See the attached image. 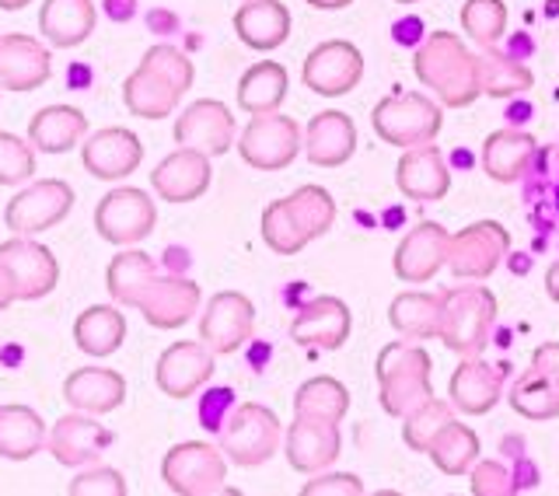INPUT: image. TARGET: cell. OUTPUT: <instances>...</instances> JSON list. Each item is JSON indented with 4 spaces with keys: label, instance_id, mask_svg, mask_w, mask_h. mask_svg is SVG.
<instances>
[{
    "label": "cell",
    "instance_id": "1",
    "mask_svg": "<svg viewBox=\"0 0 559 496\" xmlns=\"http://www.w3.org/2000/svg\"><path fill=\"white\" fill-rule=\"evenodd\" d=\"M413 70L419 84H427V92H433L448 109H465L483 95L476 52H468V46L451 32H433L416 49Z\"/></svg>",
    "mask_w": 559,
    "mask_h": 496
},
{
    "label": "cell",
    "instance_id": "2",
    "mask_svg": "<svg viewBox=\"0 0 559 496\" xmlns=\"http://www.w3.org/2000/svg\"><path fill=\"white\" fill-rule=\"evenodd\" d=\"M374 375L381 385V410L389 416L406 420L413 410L433 399L430 385V357L424 346L413 343H389L378 353Z\"/></svg>",
    "mask_w": 559,
    "mask_h": 496
},
{
    "label": "cell",
    "instance_id": "3",
    "mask_svg": "<svg viewBox=\"0 0 559 496\" xmlns=\"http://www.w3.org/2000/svg\"><path fill=\"white\" fill-rule=\"evenodd\" d=\"M497 326V297L486 287H451L441 308V340L462 357H476L486 350L489 332Z\"/></svg>",
    "mask_w": 559,
    "mask_h": 496
},
{
    "label": "cell",
    "instance_id": "4",
    "mask_svg": "<svg viewBox=\"0 0 559 496\" xmlns=\"http://www.w3.org/2000/svg\"><path fill=\"white\" fill-rule=\"evenodd\" d=\"M284 440V423L259 402H241L231 410L227 423L221 427V451L227 454V462L241 469H255L280 451Z\"/></svg>",
    "mask_w": 559,
    "mask_h": 496
},
{
    "label": "cell",
    "instance_id": "5",
    "mask_svg": "<svg viewBox=\"0 0 559 496\" xmlns=\"http://www.w3.org/2000/svg\"><path fill=\"white\" fill-rule=\"evenodd\" d=\"M441 122H444L441 105L419 92H399V95L381 98L371 113V127L384 144L406 147V151L430 144V140L441 133Z\"/></svg>",
    "mask_w": 559,
    "mask_h": 496
},
{
    "label": "cell",
    "instance_id": "6",
    "mask_svg": "<svg viewBox=\"0 0 559 496\" xmlns=\"http://www.w3.org/2000/svg\"><path fill=\"white\" fill-rule=\"evenodd\" d=\"M162 480L179 496H217L227 493V454L203 440L175 445L162 462Z\"/></svg>",
    "mask_w": 559,
    "mask_h": 496
},
{
    "label": "cell",
    "instance_id": "7",
    "mask_svg": "<svg viewBox=\"0 0 559 496\" xmlns=\"http://www.w3.org/2000/svg\"><path fill=\"white\" fill-rule=\"evenodd\" d=\"M238 154L245 165L259 172H280L301 154V127L290 116L262 113L245 127L238 140Z\"/></svg>",
    "mask_w": 559,
    "mask_h": 496
},
{
    "label": "cell",
    "instance_id": "8",
    "mask_svg": "<svg viewBox=\"0 0 559 496\" xmlns=\"http://www.w3.org/2000/svg\"><path fill=\"white\" fill-rule=\"evenodd\" d=\"M157 224V206L144 189L119 186L105 192L95 206V227L105 241L112 245H136L144 241Z\"/></svg>",
    "mask_w": 559,
    "mask_h": 496
},
{
    "label": "cell",
    "instance_id": "9",
    "mask_svg": "<svg viewBox=\"0 0 559 496\" xmlns=\"http://www.w3.org/2000/svg\"><path fill=\"white\" fill-rule=\"evenodd\" d=\"M70 206H74V189H70L63 179H43L32 182L28 189H22L17 197L8 203L4 210V224L11 235H39L49 232L52 224H60Z\"/></svg>",
    "mask_w": 559,
    "mask_h": 496
},
{
    "label": "cell",
    "instance_id": "10",
    "mask_svg": "<svg viewBox=\"0 0 559 496\" xmlns=\"http://www.w3.org/2000/svg\"><path fill=\"white\" fill-rule=\"evenodd\" d=\"M511 252V235L497 221H476L465 232L451 235L448 270L459 280H486Z\"/></svg>",
    "mask_w": 559,
    "mask_h": 496
},
{
    "label": "cell",
    "instance_id": "11",
    "mask_svg": "<svg viewBox=\"0 0 559 496\" xmlns=\"http://www.w3.org/2000/svg\"><path fill=\"white\" fill-rule=\"evenodd\" d=\"M364 78V52L346 39H329L314 46L305 60V84L314 95L340 98L349 95Z\"/></svg>",
    "mask_w": 559,
    "mask_h": 496
},
{
    "label": "cell",
    "instance_id": "12",
    "mask_svg": "<svg viewBox=\"0 0 559 496\" xmlns=\"http://www.w3.org/2000/svg\"><path fill=\"white\" fill-rule=\"evenodd\" d=\"M255 305L238 291H221L210 297L200 318V340L214 353H235L252 340Z\"/></svg>",
    "mask_w": 559,
    "mask_h": 496
},
{
    "label": "cell",
    "instance_id": "13",
    "mask_svg": "<svg viewBox=\"0 0 559 496\" xmlns=\"http://www.w3.org/2000/svg\"><path fill=\"white\" fill-rule=\"evenodd\" d=\"M235 140V119L231 109L217 98H200L175 122V144L200 151L206 157H221L231 151Z\"/></svg>",
    "mask_w": 559,
    "mask_h": 496
},
{
    "label": "cell",
    "instance_id": "14",
    "mask_svg": "<svg viewBox=\"0 0 559 496\" xmlns=\"http://www.w3.org/2000/svg\"><path fill=\"white\" fill-rule=\"evenodd\" d=\"M451 252V232H444L437 221H419L413 232L399 241L392 270L402 283H427L441 273V265H448Z\"/></svg>",
    "mask_w": 559,
    "mask_h": 496
},
{
    "label": "cell",
    "instance_id": "15",
    "mask_svg": "<svg viewBox=\"0 0 559 496\" xmlns=\"http://www.w3.org/2000/svg\"><path fill=\"white\" fill-rule=\"evenodd\" d=\"M157 388L168 399H189L197 395L200 388L214 378V350H210L203 340H182L171 343L162 357H157Z\"/></svg>",
    "mask_w": 559,
    "mask_h": 496
},
{
    "label": "cell",
    "instance_id": "16",
    "mask_svg": "<svg viewBox=\"0 0 559 496\" xmlns=\"http://www.w3.org/2000/svg\"><path fill=\"white\" fill-rule=\"evenodd\" d=\"M112 440H116L112 430L95 423L92 413H74V416H60L52 423L46 448L52 451V458H57L60 465L81 469V465L98 462V458L112 448Z\"/></svg>",
    "mask_w": 559,
    "mask_h": 496
},
{
    "label": "cell",
    "instance_id": "17",
    "mask_svg": "<svg viewBox=\"0 0 559 496\" xmlns=\"http://www.w3.org/2000/svg\"><path fill=\"white\" fill-rule=\"evenodd\" d=\"M81 162L95 179L119 182V179H127V175H133L140 168V162H144V144H140V137L133 130L109 127V130H98L84 140Z\"/></svg>",
    "mask_w": 559,
    "mask_h": 496
},
{
    "label": "cell",
    "instance_id": "18",
    "mask_svg": "<svg viewBox=\"0 0 559 496\" xmlns=\"http://www.w3.org/2000/svg\"><path fill=\"white\" fill-rule=\"evenodd\" d=\"M0 259L8 262V270L17 280V300H39L60 280V262L52 259L49 248L25 235H11L0 245Z\"/></svg>",
    "mask_w": 559,
    "mask_h": 496
},
{
    "label": "cell",
    "instance_id": "19",
    "mask_svg": "<svg viewBox=\"0 0 559 496\" xmlns=\"http://www.w3.org/2000/svg\"><path fill=\"white\" fill-rule=\"evenodd\" d=\"M343 434L340 423L314 420V416H294L287 427V462L297 472H322L340 458Z\"/></svg>",
    "mask_w": 559,
    "mask_h": 496
},
{
    "label": "cell",
    "instance_id": "20",
    "mask_svg": "<svg viewBox=\"0 0 559 496\" xmlns=\"http://www.w3.org/2000/svg\"><path fill=\"white\" fill-rule=\"evenodd\" d=\"M52 78V57L39 39L8 32L0 35V87L4 92H35Z\"/></svg>",
    "mask_w": 559,
    "mask_h": 496
},
{
    "label": "cell",
    "instance_id": "21",
    "mask_svg": "<svg viewBox=\"0 0 559 496\" xmlns=\"http://www.w3.org/2000/svg\"><path fill=\"white\" fill-rule=\"evenodd\" d=\"M349 326L354 315L340 297L322 294L308 300V305L294 315L290 322V340L301 346H319V350H340L349 340Z\"/></svg>",
    "mask_w": 559,
    "mask_h": 496
},
{
    "label": "cell",
    "instance_id": "22",
    "mask_svg": "<svg viewBox=\"0 0 559 496\" xmlns=\"http://www.w3.org/2000/svg\"><path fill=\"white\" fill-rule=\"evenodd\" d=\"M395 182H399V192L406 200H416V203L444 200L448 189H451V172L444 165L441 147H433V140H430V144L409 147L406 154L399 157Z\"/></svg>",
    "mask_w": 559,
    "mask_h": 496
},
{
    "label": "cell",
    "instance_id": "23",
    "mask_svg": "<svg viewBox=\"0 0 559 496\" xmlns=\"http://www.w3.org/2000/svg\"><path fill=\"white\" fill-rule=\"evenodd\" d=\"M210 157L200 151L179 147L175 154H168L162 165L151 172V186L165 203H192L200 200L203 192L210 189Z\"/></svg>",
    "mask_w": 559,
    "mask_h": 496
},
{
    "label": "cell",
    "instance_id": "24",
    "mask_svg": "<svg viewBox=\"0 0 559 496\" xmlns=\"http://www.w3.org/2000/svg\"><path fill=\"white\" fill-rule=\"evenodd\" d=\"M200 308V287L186 276H157L140 300V315L154 329H179Z\"/></svg>",
    "mask_w": 559,
    "mask_h": 496
},
{
    "label": "cell",
    "instance_id": "25",
    "mask_svg": "<svg viewBox=\"0 0 559 496\" xmlns=\"http://www.w3.org/2000/svg\"><path fill=\"white\" fill-rule=\"evenodd\" d=\"M357 151V127L354 119L340 109H325L308 122L305 154L319 168H340Z\"/></svg>",
    "mask_w": 559,
    "mask_h": 496
},
{
    "label": "cell",
    "instance_id": "26",
    "mask_svg": "<svg viewBox=\"0 0 559 496\" xmlns=\"http://www.w3.org/2000/svg\"><path fill=\"white\" fill-rule=\"evenodd\" d=\"M503 367L465 357L451 378V405L468 416H483L503 399Z\"/></svg>",
    "mask_w": 559,
    "mask_h": 496
},
{
    "label": "cell",
    "instance_id": "27",
    "mask_svg": "<svg viewBox=\"0 0 559 496\" xmlns=\"http://www.w3.org/2000/svg\"><path fill=\"white\" fill-rule=\"evenodd\" d=\"M63 399L74 405L78 413L105 416L119 410L122 399H127V381L109 367H81L63 381Z\"/></svg>",
    "mask_w": 559,
    "mask_h": 496
},
{
    "label": "cell",
    "instance_id": "28",
    "mask_svg": "<svg viewBox=\"0 0 559 496\" xmlns=\"http://www.w3.org/2000/svg\"><path fill=\"white\" fill-rule=\"evenodd\" d=\"M235 32L245 46L270 52L287 43L290 35V11L280 0H245L235 11Z\"/></svg>",
    "mask_w": 559,
    "mask_h": 496
},
{
    "label": "cell",
    "instance_id": "29",
    "mask_svg": "<svg viewBox=\"0 0 559 496\" xmlns=\"http://www.w3.org/2000/svg\"><path fill=\"white\" fill-rule=\"evenodd\" d=\"M87 133V119L74 105H46L28 122V140L43 154H67L74 151Z\"/></svg>",
    "mask_w": 559,
    "mask_h": 496
},
{
    "label": "cell",
    "instance_id": "30",
    "mask_svg": "<svg viewBox=\"0 0 559 496\" xmlns=\"http://www.w3.org/2000/svg\"><path fill=\"white\" fill-rule=\"evenodd\" d=\"M538 144L532 133H521V130H497L486 137L483 144V172L489 175L493 182H518L524 168L532 165Z\"/></svg>",
    "mask_w": 559,
    "mask_h": 496
},
{
    "label": "cell",
    "instance_id": "31",
    "mask_svg": "<svg viewBox=\"0 0 559 496\" xmlns=\"http://www.w3.org/2000/svg\"><path fill=\"white\" fill-rule=\"evenodd\" d=\"M39 32L57 49L81 46L95 32V4L92 0H46L39 11Z\"/></svg>",
    "mask_w": 559,
    "mask_h": 496
},
{
    "label": "cell",
    "instance_id": "32",
    "mask_svg": "<svg viewBox=\"0 0 559 496\" xmlns=\"http://www.w3.org/2000/svg\"><path fill=\"white\" fill-rule=\"evenodd\" d=\"M49 440V427L28 405H0V458L28 462Z\"/></svg>",
    "mask_w": 559,
    "mask_h": 496
},
{
    "label": "cell",
    "instance_id": "33",
    "mask_svg": "<svg viewBox=\"0 0 559 496\" xmlns=\"http://www.w3.org/2000/svg\"><path fill=\"white\" fill-rule=\"evenodd\" d=\"M441 308H444V291L441 294H399L389 308V322L399 335L416 343H427L441 335Z\"/></svg>",
    "mask_w": 559,
    "mask_h": 496
},
{
    "label": "cell",
    "instance_id": "34",
    "mask_svg": "<svg viewBox=\"0 0 559 496\" xmlns=\"http://www.w3.org/2000/svg\"><path fill=\"white\" fill-rule=\"evenodd\" d=\"M122 98H127V109L140 119H168L182 92L162 74H154L151 67L140 63L127 78V84H122Z\"/></svg>",
    "mask_w": 559,
    "mask_h": 496
},
{
    "label": "cell",
    "instance_id": "35",
    "mask_svg": "<svg viewBox=\"0 0 559 496\" xmlns=\"http://www.w3.org/2000/svg\"><path fill=\"white\" fill-rule=\"evenodd\" d=\"M127 340V318L112 305H92L78 315L74 322V343L87 357H112Z\"/></svg>",
    "mask_w": 559,
    "mask_h": 496
},
{
    "label": "cell",
    "instance_id": "36",
    "mask_svg": "<svg viewBox=\"0 0 559 496\" xmlns=\"http://www.w3.org/2000/svg\"><path fill=\"white\" fill-rule=\"evenodd\" d=\"M290 92V78L287 70L266 60V63H255L245 70V78L238 81V105L249 116H262V113H276L284 105Z\"/></svg>",
    "mask_w": 559,
    "mask_h": 496
},
{
    "label": "cell",
    "instance_id": "37",
    "mask_svg": "<svg viewBox=\"0 0 559 496\" xmlns=\"http://www.w3.org/2000/svg\"><path fill=\"white\" fill-rule=\"evenodd\" d=\"M154 280H157V265L147 252H122L112 259L109 273H105L109 294L122 308H140V300H144Z\"/></svg>",
    "mask_w": 559,
    "mask_h": 496
},
{
    "label": "cell",
    "instance_id": "38",
    "mask_svg": "<svg viewBox=\"0 0 559 496\" xmlns=\"http://www.w3.org/2000/svg\"><path fill=\"white\" fill-rule=\"evenodd\" d=\"M427 454L444 475H465L479 462V437L472 434L465 423L451 420L448 427L433 434V440L427 445Z\"/></svg>",
    "mask_w": 559,
    "mask_h": 496
},
{
    "label": "cell",
    "instance_id": "39",
    "mask_svg": "<svg viewBox=\"0 0 559 496\" xmlns=\"http://www.w3.org/2000/svg\"><path fill=\"white\" fill-rule=\"evenodd\" d=\"M476 60H479L483 95L511 98V95H521V92H528V87H532V70L524 67L521 60L493 49V46H483V52H476Z\"/></svg>",
    "mask_w": 559,
    "mask_h": 496
},
{
    "label": "cell",
    "instance_id": "40",
    "mask_svg": "<svg viewBox=\"0 0 559 496\" xmlns=\"http://www.w3.org/2000/svg\"><path fill=\"white\" fill-rule=\"evenodd\" d=\"M507 402H511V410L521 413L524 420H556L559 416V385L532 367L511 385Z\"/></svg>",
    "mask_w": 559,
    "mask_h": 496
},
{
    "label": "cell",
    "instance_id": "41",
    "mask_svg": "<svg viewBox=\"0 0 559 496\" xmlns=\"http://www.w3.org/2000/svg\"><path fill=\"white\" fill-rule=\"evenodd\" d=\"M349 410V392L336 378H311L297 388L294 395V416H314L329 423H343Z\"/></svg>",
    "mask_w": 559,
    "mask_h": 496
},
{
    "label": "cell",
    "instance_id": "42",
    "mask_svg": "<svg viewBox=\"0 0 559 496\" xmlns=\"http://www.w3.org/2000/svg\"><path fill=\"white\" fill-rule=\"evenodd\" d=\"M287 203L297 224H301V232L308 235V241L322 238L329 227L336 224V203H332V197L322 186H301L294 197H287Z\"/></svg>",
    "mask_w": 559,
    "mask_h": 496
},
{
    "label": "cell",
    "instance_id": "43",
    "mask_svg": "<svg viewBox=\"0 0 559 496\" xmlns=\"http://www.w3.org/2000/svg\"><path fill=\"white\" fill-rule=\"evenodd\" d=\"M262 241H266L276 256H297L308 245V235L301 232V224L290 214L287 200H273L262 210Z\"/></svg>",
    "mask_w": 559,
    "mask_h": 496
},
{
    "label": "cell",
    "instance_id": "44",
    "mask_svg": "<svg viewBox=\"0 0 559 496\" xmlns=\"http://www.w3.org/2000/svg\"><path fill=\"white\" fill-rule=\"evenodd\" d=\"M462 28L479 46H493L507 32V4L503 0H465Z\"/></svg>",
    "mask_w": 559,
    "mask_h": 496
},
{
    "label": "cell",
    "instance_id": "45",
    "mask_svg": "<svg viewBox=\"0 0 559 496\" xmlns=\"http://www.w3.org/2000/svg\"><path fill=\"white\" fill-rule=\"evenodd\" d=\"M454 420L451 413V402H441V399H430L424 402L419 410H413L406 416V427H402V440H406V448L427 454V445L433 440V434L448 427V423Z\"/></svg>",
    "mask_w": 559,
    "mask_h": 496
},
{
    "label": "cell",
    "instance_id": "46",
    "mask_svg": "<svg viewBox=\"0 0 559 496\" xmlns=\"http://www.w3.org/2000/svg\"><path fill=\"white\" fill-rule=\"evenodd\" d=\"M538 480L532 475H518L500 462H476L472 465V493L476 496H514L518 489H528Z\"/></svg>",
    "mask_w": 559,
    "mask_h": 496
},
{
    "label": "cell",
    "instance_id": "47",
    "mask_svg": "<svg viewBox=\"0 0 559 496\" xmlns=\"http://www.w3.org/2000/svg\"><path fill=\"white\" fill-rule=\"evenodd\" d=\"M35 175V147L32 140L14 133H0V186H22Z\"/></svg>",
    "mask_w": 559,
    "mask_h": 496
},
{
    "label": "cell",
    "instance_id": "48",
    "mask_svg": "<svg viewBox=\"0 0 559 496\" xmlns=\"http://www.w3.org/2000/svg\"><path fill=\"white\" fill-rule=\"evenodd\" d=\"M140 63L151 67L154 74H162L165 81H171L182 95L192 87V63H189L186 52H179L175 46H165V43H162V46H151Z\"/></svg>",
    "mask_w": 559,
    "mask_h": 496
},
{
    "label": "cell",
    "instance_id": "49",
    "mask_svg": "<svg viewBox=\"0 0 559 496\" xmlns=\"http://www.w3.org/2000/svg\"><path fill=\"white\" fill-rule=\"evenodd\" d=\"M70 496H127V480L116 469H87L67 486Z\"/></svg>",
    "mask_w": 559,
    "mask_h": 496
},
{
    "label": "cell",
    "instance_id": "50",
    "mask_svg": "<svg viewBox=\"0 0 559 496\" xmlns=\"http://www.w3.org/2000/svg\"><path fill=\"white\" fill-rule=\"evenodd\" d=\"M231 405H235V392L231 388H214V392H206L203 402H200V420L210 434H221V427L231 416Z\"/></svg>",
    "mask_w": 559,
    "mask_h": 496
},
{
    "label": "cell",
    "instance_id": "51",
    "mask_svg": "<svg viewBox=\"0 0 559 496\" xmlns=\"http://www.w3.org/2000/svg\"><path fill=\"white\" fill-rule=\"evenodd\" d=\"M305 496H360L364 493V483L357 475H325V480H311L305 489Z\"/></svg>",
    "mask_w": 559,
    "mask_h": 496
},
{
    "label": "cell",
    "instance_id": "52",
    "mask_svg": "<svg viewBox=\"0 0 559 496\" xmlns=\"http://www.w3.org/2000/svg\"><path fill=\"white\" fill-rule=\"evenodd\" d=\"M532 367L542 370L549 381L559 385V343H542L535 353H532Z\"/></svg>",
    "mask_w": 559,
    "mask_h": 496
},
{
    "label": "cell",
    "instance_id": "53",
    "mask_svg": "<svg viewBox=\"0 0 559 496\" xmlns=\"http://www.w3.org/2000/svg\"><path fill=\"white\" fill-rule=\"evenodd\" d=\"M14 300H17V280L8 270V262L0 259V311H8Z\"/></svg>",
    "mask_w": 559,
    "mask_h": 496
},
{
    "label": "cell",
    "instance_id": "54",
    "mask_svg": "<svg viewBox=\"0 0 559 496\" xmlns=\"http://www.w3.org/2000/svg\"><path fill=\"white\" fill-rule=\"evenodd\" d=\"M105 8H109V14L116 17V22H127V17L133 14V0H105Z\"/></svg>",
    "mask_w": 559,
    "mask_h": 496
},
{
    "label": "cell",
    "instance_id": "55",
    "mask_svg": "<svg viewBox=\"0 0 559 496\" xmlns=\"http://www.w3.org/2000/svg\"><path fill=\"white\" fill-rule=\"evenodd\" d=\"M546 291H549V297L559 305V259L546 270Z\"/></svg>",
    "mask_w": 559,
    "mask_h": 496
},
{
    "label": "cell",
    "instance_id": "56",
    "mask_svg": "<svg viewBox=\"0 0 559 496\" xmlns=\"http://www.w3.org/2000/svg\"><path fill=\"white\" fill-rule=\"evenodd\" d=\"M311 8H319V11H340V8H349L354 0H308Z\"/></svg>",
    "mask_w": 559,
    "mask_h": 496
},
{
    "label": "cell",
    "instance_id": "57",
    "mask_svg": "<svg viewBox=\"0 0 559 496\" xmlns=\"http://www.w3.org/2000/svg\"><path fill=\"white\" fill-rule=\"evenodd\" d=\"M32 0H0V11H17V8H28Z\"/></svg>",
    "mask_w": 559,
    "mask_h": 496
},
{
    "label": "cell",
    "instance_id": "58",
    "mask_svg": "<svg viewBox=\"0 0 559 496\" xmlns=\"http://www.w3.org/2000/svg\"><path fill=\"white\" fill-rule=\"evenodd\" d=\"M556 210H559V175H556Z\"/></svg>",
    "mask_w": 559,
    "mask_h": 496
},
{
    "label": "cell",
    "instance_id": "59",
    "mask_svg": "<svg viewBox=\"0 0 559 496\" xmlns=\"http://www.w3.org/2000/svg\"><path fill=\"white\" fill-rule=\"evenodd\" d=\"M399 4H419V0H399Z\"/></svg>",
    "mask_w": 559,
    "mask_h": 496
}]
</instances>
